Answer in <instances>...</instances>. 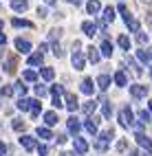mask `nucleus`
Instances as JSON below:
<instances>
[{"label": "nucleus", "mask_w": 152, "mask_h": 156, "mask_svg": "<svg viewBox=\"0 0 152 156\" xmlns=\"http://www.w3.org/2000/svg\"><path fill=\"white\" fill-rule=\"evenodd\" d=\"M117 117H119V123H121L124 128H137V130L141 132V123L135 121V114H132V108H130V106H124V108L119 110Z\"/></svg>", "instance_id": "nucleus-1"}, {"label": "nucleus", "mask_w": 152, "mask_h": 156, "mask_svg": "<svg viewBox=\"0 0 152 156\" xmlns=\"http://www.w3.org/2000/svg\"><path fill=\"white\" fill-rule=\"evenodd\" d=\"M119 13H121V20L126 22V27H128V31H132V33H139V22L132 18V13L126 9V5H119Z\"/></svg>", "instance_id": "nucleus-2"}, {"label": "nucleus", "mask_w": 152, "mask_h": 156, "mask_svg": "<svg viewBox=\"0 0 152 156\" xmlns=\"http://www.w3.org/2000/svg\"><path fill=\"white\" fill-rule=\"evenodd\" d=\"M71 62H73V68H75V70H84V66H86V55L82 53V51H73Z\"/></svg>", "instance_id": "nucleus-3"}, {"label": "nucleus", "mask_w": 152, "mask_h": 156, "mask_svg": "<svg viewBox=\"0 0 152 156\" xmlns=\"http://www.w3.org/2000/svg\"><path fill=\"white\" fill-rule=\"evenodd\" d=\"M130 97H132V99H143V97H148V86H143V84L130 86Z\"/></svg>", "instance_id": "nucleus-4"}, {"label": "nucleus", "mask_w": 152, "mask_h": 156, "mask_svg": "<svg viewBox=\"0 0 152 156\" xmlns=\"http://www.w3.org/2000/svg\"><path fill=\"white\" fill-rule=\"evenodd\" d=\"M66 130H68V134L77 136L79 130H82V123H79V119H77V117H68V119H66Z\"/></svg>", "instance_id": "nucleus-5"}, {"label": "nucleus", "mask_w": 152, "mask_h": 156, "mask_svg": "<svg viewBox=\"0 0 152 156\" xmlns=\"http://www.w3.org/2000/svg\"><path fill=\"white\" fill-rule=\"evenodd\" d=\"M2 68H5V73H7V75H13V73L18 70V57H16V55H9V57L5 59Z\"/></svg>", "instance_id": "nucleus-6"}, {"label": "nucleus", "mask_w": 152, "mask_h": 156, "mask_svg": "<svg viewBox=\"0 0 152 156\" xmlns=\"http://www.w3.org/2000/svg\"><path fill=\"white\" fill-rule=\"evenodd\" d=\"M13 44H16V51H18V53H27V55L31 53V48H33L31 42H29V40H24V37H16Z\"/></svg>", "instance_id": "nucleus-7"}, {"label": "nucleus", "mask_w": 152, "mask_h": 156, "mask_svg": "<svg viewBox=\"0 0 152 156\" xmlns=\"http://www.w3.org/2000/svg\"><path fill=\"white\" fill-rule=\"evenodd\" d=\"M135 139H137V145H139L141 150H146V152H152V141L146 136L143 132H137V136H135Z\"/></svg>", "instance_id": "nucleus-8"}, {"label": "nucleus", "mask_w": 152, "mask_h": 156, "mask_svg": "<svg viewBox=\"0 0 152 156\" xmlns=\"http://www.w3.org/2000/svg\"><path fill=\"white\" fill-rule=\"evenodd\" d=\"M20 145H22L24 150H29V152H33V150L38 147V141H35L33 136H29V134H22V136H20Z\"/></svg>", "instance_id": "nucleus-9"}, {"label": "nucleus", "mask_w": 152, "mask_h": 156, "mask_svg": "<svg viewBox=\"0 0 152 156\" xmlns=\"http://www.w3.org/2000/svg\"><path fill=\"white\" fill-rule=\"evenodd\" d=\"M124 64H126V66H128L130 70H132V73H135V75H137V77L141 75V73H143V66H141V64H139V62H137V59H132V57H130V55H128V57L124 59Z\"/></svg>", "instance_id": "nucleus-10"}, {"label": "nucleus", "mask_w": 152, "mask_h": 156, "mask_svg": "<svg viewBox=\"0 0 152 156\" xmlns=\"http://www.w3.org/2000/svg\"><path fill=\"white\" fill-rule=\"evenodd\" d=\"M64 106H66V110L75 112V110L79 108V103H77V97H75V95H71V92H66V95H64Z\"/></svg>", "instance_id": "nucleus-11"}, {"label": "nucleus", "mask_w": 152, "mask_h": 156, "mask_svg": "<svg viewBox=\"0 0 152 156\" xmlns=\"http://www.w3.org/2000/svg\"><path fill=\"white\" fill-rule=\"evenodd\" d=\"M73 145H75V152L77 154H86L88 152V141L82 139V136H75L73 139Z\"/></svg>", "instance_id": "nucleus-12"}, {"label": "nucleus", "mask_w": 152, "mask_h": 156, "mask_svg": "<svg viewBox=\"0 0 152 156\" xmlns=\"http://www.w3.org/2000/svg\"><path fill=\"white\" fill-rule=\"evenodd\" d=\"M110 81H113V79H110L108 73H99V77H97V86H99V90H101V92L110 88Z\"/></svg>", "instance_id": "nucleus-13"}, {"label": "nucleus", "mask_w": 152, "mask_h": 156, "mask_svg": "<svg viewBox=\"0 0 152 156\" xmlns=\"http://www.w3.org/2000/svg\"><path fill=\"white\" fill-rule=\"evenodd\" d=\"M42 62H44V55L40 53H29V59H27V64H29V68L31 66H42Z\"/></svg>", "instance_id": "nucleus-14"}, {"label": "nucleus", "mask_w": 152, "mask_h": 156, "mask_svg": "<svg viewBox=\"0 0 152 156\" xmlns=\"http://www.w3.org/2000/svg\"><path fill=\"white\" fill-rule=\"evenodd\" d=\"M79 90H82L84 95H93V92H95L93 79H90V77H84V79H82V84H79Z\"/></svg>", "instance_id": "nucleus-15"}, {"label": "nucleus", "mask_w": 152, "mask_h": 156, "mask_svg": "<svg viewBox=\"0 0 152 156\" xmlns=\"http://www.w3.org/2000/svg\"><path fill=\"white\" fill-rule=\"evenodd\" d=\"M99 48H95V46H88L86 48V62H93V64H97L99 62Z\"/></svg>", "instance_id": "nucleus-16"}, {"label": "nucleus", "mask_w": 152, "mask_h": 156, "mask_svg": "<svg viewBox=\"0 0 152 156\" xmlns=\"http://www.w3.org/2000/svg\"><path fill=\"white\" fill-rule=\"evenodd\" d=\"M11 9L18 11V13L27 11V9H29V0H11Z\"/></svg>", "instance_id": "nucleus-17"}, {"label": "nucleus", "mask_w": 152, "mask_h": 156, "mask_svg": "<svg viewBox=\"0 0 152 156\" xmlns=\"http://www.w3.org/2000/svg\"><path fill=\"white\" fill-rule=\"evenodd\" d=\"M86 11H88L90 16L99 13V11H101V2H99V0H88V2H86Z\"/></svg>", "instance_id": "nucleus-18"}, {"label": "nucleus", "mask_w": 152, "mask_h": 156, "mask_svg": "<svg viewBox=\"0 0 152 156\" xmlns=\"http://www.w3.org/2000/svg\"><path fill=\"white\" fill-rule=\"evenodd\" d=\"M57 121H60V119H57V112H53V110L44 112V123H46V128H53Z\"/></svg>", "instance_id": "nucleus-19"}, {"label": "nucleus", "mask_w": 152, "mask_h": 156, "mask_svg": "<svg viewBox=\"0 0 152 156\" xmlns=\"http://www.w3.org/2000/svg\"><path fill=\"white\" fill-rule=\"evenodd\" d=\"M40 75H42L44 81H53L55 79V70L51 68V66H42V68H40Z\"/></svg>", "instance_id": "nucleus-20"}, {"label": "nucleus", "mask_w": 152, "mask_h": 156, "mask_svg": "<svg viewBox=\"0 0 152 156\" xmlns=\"http://www.w3.org/2000/svg\"><path fill=\"white\" fill-rule=\"evenodd\" d=\"M97 110V101H93V99H88V101H84V106H82V112L86 114V117H90Z\"/></svg>", "instance_id": "nucleus-21"}, {"label": "nucleus", "mask_w": 152, "mask_h": 156, "mask_svg": "<svg viewBox=\"0 0 152 156\" xmlns=\"http://www.w3.org/2000/svg\"><path fill=\"white\" fill-rule=\"evenodd\" d=\"M29 112H31V119L40 117V112H42V103H40V99H31V108H29Z\"/></svg>", "instance_id": "nucleus-22"}, {"label": "nucleus", "mask_w": 152, "mask_h": 156, "mask_svg": "<svg viewBox=\"0 0 152 156\" xmlns=\"http://www.w3.org/2000/svg\"><path fill=\"white\" fill-rule=\"evenodd\" d=\"M113 79H115V84H117L119 88L128 84V75H126V73H124V70H121V68H119V70L115 73V77H113Z\"/></svg>", "instance_id": "nucleus-23"}, {"label": "nucleus", "mask_w": 152, "mask_h": 156, "mask_svg": "<svg viewBox=\"0 0 152 156\" xmlns=\"http://www.w3.org/2000/svg\"><path fill=\"white\" fill-rule=\"evenodd\" d=\"M11 24H13L16 29H33V24L29 22V20H24V18H13Z\"/></svg>", "instance_id": "nucleus-24"}, {"label": "nucleus", "mask_w": 152, "mask_h": 156, "mask_svg": "<svg viewBox=\"0 0 152 156\" xmlns=\"http://www.w3.org/2000/svg\"><path fill=\"white\" fill-rule=\"evenodd\" d=\"M97 121H99V119H86V121H84V130H86L88 134H97Z\"/></svg>", "instance_id": "nucleus-25"}, {"label": "nucleus", "mask_w": 152, "mask_h": 156, "mask_svg": "<svg viewBox=\"0 0 152 156\" xmlns=\"http://www.w3.org/2000/svg\"><path fill=\"white\" fill-rule=\"evenodd\" d=\"M16 108H18V110H22V112H29V108H31V99L20 97V99L16 101Z\"/></svg>", "instance_id": "nucleus-26"}, {"label": "nucleus", "mask_w": 152, "mask_h": 156, "mask_svg": "<svg viewBox=\"0 0 152 156\" xmlns=\"http://www.w3.org/2000/svg\"><path fill=\"white\" fill-rule=\"evenodd\" d=\"M101 114H104V119H110V117H113V103H110V101H101Z\"/></svg>", "instance_id": "nucleus-27"}, {"label": "nucleus", "mask_w": 152, "mask_h": 156, "mask_svg": "<svg viewBox=\"0 0 152 156\" xmlns=\"http://www.w3.org/2000/svg\"><path fill=\"white\" fill-rule=\"evenodd\" d=\"M11 128H13L16 132H24V130H27V121L20 119V117H16V119L11 121Z\"/></svg>", "instance_id": "nucleus-28"}, {"label": "nucleus", "mask_w": 152, "mask_h": 156, "mask_svg": "<svg viewBox=\"0 0 152 156\" xmlns=\"http://www.w3.org/2000/svg\"><path fill=\"white\" fill-rule=\"evenodd\" d=\"M82 31H84V35H86V37H93V35H95V31H97V27H95L93 22H82Z\"/></svg>", "instance_id": "nucleus-29"}, {"label": "nucleus", "mask_w": 152, "mask_h": 156, "mask_svg": "<svg viewBox=\"0 0 152 156\" xmlns=\"http://www.w3.org/2000/svg\"><path fill=\"white\" fill-rule=\"evenodd\" d=\"M35 134H38L40 139H46V141H49V139H53V132H51V128H46V126L38 128V130H35Z\"/></svg>", "instance_id": "nucleus-30"}, {"label": "nucleus", "mask_w": 152, "mask_h": 156, "mask_svg": "<svg viewBox=\"0 0 152 156\" xmlns=\"http://www.w3.org/2000/svg\"><path fill=\"white\" fill-rule=\"evenodd\" d=\"M99 51H101V55H104V57H110V55H113V44H110L108 40H104L101 46H99Z\"/></svg>", "instance_id": "nucleus-31"}, {"label": "nucleus", "mask_w": 152, "mask_h": 156, "mask_svg": "<svg viewBox=\"0 0 152 156\" xmlns=\"http://www.w3.org/2000/svg\"><path fill=\"white\" fill-rule=\"evenodd\" d=\"M13 90L18 92L20 97H27V84H24L22 79H20V81H16V84H13Z\"/></svg>", "instance_id": "nucleus-32"}, {"label": "nucleus", "mask_w": 152, "mask_h": 156, "mask_svg": "<svg viewBox=\"0 0 152 156\" xmlns=\"http://www.w3.org/2000/svg\"><path fill=\"white\" fill-rule=\"evenodd\" d=\"M22 79H24V81H38V73H35L33 68H27V70L22 73Z\"/></svg>", "instance_id": "nucleus-33"}, {"label": "nucleus", "mask_w": 152, "mask_h": 156, "mask_svg": "<svg viewBox=\"0 0 152 156\" xmlns=\"http://www.w3.org/2000/svg\"><path fill=\"white\" fill-rule=\"evenodd\" d=\"M99 139H101V141H106V143H110V141L115 139V130H113V128H108V130H104V132L99 134Z\"/></svg>", "instance_id": "nucleus-34"}, {"label": "nucleus", "mask_w": 152, "mask_h": 156, "mask_svg": "<svg viewBox=\"0 0 152 156\" xmlns=\"http://www.w3.org/2000/svg\"><path fill=\"white\" fill-rule=\"evenodd\" d=\"M115 20V9L113 7H106L104 9V22H113Z\"/></svg>", "instance_id": "nucleus-35"}, {"label": "nucleus", "mask_w": 152, "mask_h": 156, "mask_svg": "<svg viewBox=\"0 0 152 156\" xmlns=\"http://www.w3.org/2000/svg\"><path fill=\"white\" fill-rule=\"evenodd\" d=\"M51 95L53 97H60V95H64V88H62V84H51Z\"/></svg>", "instance_id": "nucleus-36"}, {"label": "nucleus", "mask_w": 152, "mask_h": 156, "mask_svg": "<svg viewBox=\"0 0 152 156\" xmlns=\"http://www.w3.org/2000/svg\"><path fill=\"white\" fill-rule=\"evenodd\" d=\"M117 42H119V48H121V51H130V40H128L126 35H119Z\"/></svg>", "instance_id": "nucleus-37"}, {"label": "nucleus", "mask_w": 152, "mask_h": 156, "mask_svg": "<svg viewBox=\"0 0 152 156\" xmlns=\"http://www.w3.org/2000/svg\"><path fill=\"white\" fill-rule=\"evenodd\" d=\"M137 117H139V123H141V126L150 123V114H148L146 110H139V112H137Z\"/></svg>", "instance_id": "nucleus-38"}, {"label": "nucleus", "mask_w": 152, "mask_h": 156, "mask_svg": "<svg viewBox=\"0 0 152 156\" xmlns=\"http://www.w3.org/2000/svg\"><path fill=\"white\" fill-rule=\"evenodd\" d=\"M33 90H35V95H38V97H44V95H49V88H46L44 84H35V88H33Z\"/></svg>", "instance_id": "nucleus-39"}, {"label": "nucleus", "mask_w": 152, "mask_h": 156, "mask_svg": "<svg viewBox=\"0 0 152 156\" xmlns=\"http://www.w3.org/2000/svg\"><path fill=\"white\" fill-rule=\"evenodd\" d=\"M137 57L143 62V64H148V62H150V57H148V48H139V51H137Z\"/></svg>", "instance_id": "nucleus-40"}, {"label": "nucleus", "mask_w": 152, "mask_h": 156, "mask_svg": "<svg viewBox=\"0 0 152 156\" xmlns=\"http://www.w3.org/2000/svg\"><path fill=\"white\" fill-rule=\"evenodd\" d=\"M13 86H2V88H0V97H11L13 95Z\"/></svg>", "instance_id": "nucleus-41"}, {"label": "nucleus", "mask_w": 152, "mask_h": 156, "mask_svg": "<svg viewBox=\"0 0 152 156\" xmlns=\"http://www.w3.org/2000/svg\"><path fill=\"white\" fill-rule=\"evenodd\" d=\"M95 150H97V152H106V150H108V143L101 141V139H97V141H95Z\"/></svg>", "instance_id": "nucleus-42"}, {"label": "nucleus", "mask_w": 152, "mask_h": 156, "mask_svg": "<svg viewBox=\"0 0 152 156\" xmlns=\"http://www.w3.org/2000/svg\"><path fill=\"white\" fill-rule=\"evenodd\" d=\"M60 35H62V29H51V42H57V40H60Z\"/></svg>", "instance_id": "nucleus-43"}, {"label": "nucleus", "mask_w": 152, "mask_h": 156, "mask_svg": "<svg viewBox=\"0 0 152 156\" xmlns=\"http://www.w3.org/2000/svg\"><path fill=\"white\" fill-rule=\"evenodd\" d=\"M115 147H117V152H126V150H128V143H126V139H119Z\"/></svg>", "instance_id": "nucleus-44"}, {"label": "nucleus", "mask_w": 152, "mask_h": 156, "mask_svg": "<svg viewBox=\"0 0 152 156\" xmlns=\"http://www.w3.org/2000/svg\"><path fill=\"white\" fill-rule=\"evenodd\" d=\"M53 55H55V57H62V55H64V51H62V46H60L57 42H53Z\"/></svg>", "instance_id": "nucleus-45"}, {"label": "nucleus", "mask_w": 152, "mask_h": 156, "mask_svg": "<svg viewBox=\"0 0 152 156\" xmlns=\"http://www.w3.org/2000/svg\"><path fill=\"white\" fill-rule=\"evenodd\" d=\"M35 150H38L40 156H49V145H44V143H42V145H38Z\"/></svg>", "instance_id": "nucleus-46"}, {"label": "nucleus", "mask_w": 152, "mask_h": 156, "mask_svg": "<svg viewBox=\"0 0 152 156\" xmlns=\"http://www.w3.org/2000/svg\"><path fill=\"white\" fill-rule=\"evenodd\" d=\"M51 103H53V108H64L62 97H53V99H51Z\"/></svg>", "instance_id": "nucleus-47"}, {"label": "nucleus", "mask_w": 152, "mask_h": 156, "mask_svg": "<svg viewBox=\"0 0 152 156\" xmlns=\"http://www.w3.org/2000/svg\"><path fill=\"white\" fill-rule=\"evenodd\" d=\"M137 42L139 44H146L148 42V33H137Z\"/></svg>", "instance_id": "nucleus-48"}, {"label": "nucleus", "mask_w": 152, "mask_h": 156, "mask_svg": "<svg viewBox=\"0 0 152 156\" xmlns=\"http://www.w3.org/2000/svg\"><path fill=\"white\" fill-rule=\"evenodd\" d=\"M38 16H40V18H46V16H49V9H46V7H40V9H38Z\"/></svg>", "instance_id": "nucleus-49"}, {"label": "nucleus", "mask_w": 152, "mask_h": 156, "mask_svg": "<svg viewBox=\"0 0 152 156\" xmlns=\"http://www.w3.org/2000/svg\"><path fill=\"white\" fill-rule=\"evenodd\" d=\"M5 44H7V35L0 31V46H5Z\"/></svg>", "instance_id": "nucleus-50"}, {"label": "nucleus", "mask_w": 152, "mask_h": 156, "mask_svg": "<svg viewBox=\"0 0 152 156\" xmlns=\"http://www.w3.org/2000/svg\"><path fill=\"white\" fill-rule=\"evenodd\" d=\"M5 154H7V145L0 141V156H5Z\"/></svg>", "instance_id": "nucleus-51"}, {"label": "nucleus", "mask_w": 152, "mask_h": 156, "mask_svg": "<svg viewBox=\"0 0 152 156\" xmlns=\"http://www.w3.org/2000/svg\"><path fill=\"white\" fill-rule=\"evenodd\" d=\"M146 22H148V27H150V29H152V11H150V13H148V16H146Z\"/></svg>", "instance_id": "nucleus-52"}, {"label": "nucleus", "mask_w": 152, "mask_h": 156, "mask_svg": "<svg viewBox=\"0 0 152 156\" xmlns=\"http://www.w3.org/2000/svg\"><path fill=\"white\" fill-rule=\"evenodd\" d=\"M60 156H75V152H60Z\"/></svg>", "instance_id": "nucleus-53"}, {"label": "nucleus", "mask_w": 152, "mask_h": 156, "mask_svg": "<svg viewBox=\"0 0 152 156\" xmlns=\"http://www.w3.org/2000/svg\"><path fill=\"white\" fill-rule=\"evenodd\" d=\"M130 156H141V152H139V150H132V152H130Z\"/></svg>", "instance_id": "nucleus-54"}, {"label": "nucleus", "mask_w": 152, "mask_h": 156, "mask_svg": "<svg viewBox=\"0 0 152 156\" xmlns=\"http://www.w3.org/2000/svg\"><path fill=\"white\" fill-rule=\"evenodd\" d=\"M148 57H150V62H152V48H148Z\"/></svg>", "instance_id": "nucleus-55"}, {"label": "nucleus", "mask_w": 152, "mask_h": 156, "mask_svg": "<svg viewBox=\"0 0 152 156\" xmlns=\"http://www.w3.org/2000/svg\"><path fill=\"white\" fill-rule=\"evenodd\" d=\"M68 2H71V5H79V0H68Z\"/></svg>", "instance_id": "nucleus-56"}, {"label": "nucleus", "mask_w": 152, "mask_h": 156, "mask_svg": "<svg viewBox=\"0 0 152 156\" xmlns=\"http://www.w3.org/2000/svg\"><path fill=\"white\" fill-rule=\"evenodd\" d=\"M2 57H5V53H2V48H0V59H2Z\"/></svg>", "instance_id": "nucleus-57"}, {"label": "nucleus", "mask_w": 152, "mask_h": 156, "mask_svg": "<svg viewBox=\"0 0 152 156\" xmlns=\"http://www.w3.org/2000/svg\"><path fill=\"white\" fill-rule=\"evenodd\" d=\"M141 2H143V5H148V2H150V0H141Z\"/></svg>", "instance_id": "nucleus-58"}, {"label": "nucleus", "mask_w": 152, "mask_h": 156, "mask_svg": "<svg viewBox=\"0 0 152 156\" xmlns=\"http://www.w3.org/2000/svg\"><path fill=\"white\" fill-rule=\"evenodd\" d=\"M150 112H152V101H150Z\"/></svg>", "instance_id": "nucleus-59"}, {"label": "nucleus", "mask_w": 152, "mask_h": 156, "mask_svg": "<svg viewBox=\"0 0 152 156\" xmlns=\"http://www.w3.org/2000/svg\"><path fill=\"white\" fill-rule=\"evenodd\" d=\"M150 79H152V68H150Z\"/></svg>", "instance_id": "nucleus-60"}, {"label": "nucleus", "mask_w": 152, "mask_h": 156, "mask_svg": "<svg viewBox=\"0 0 152 156\" xmlns=\"http://www.w3.org/2000/svg\"><path fill=\"white\" fill-rule=\"evenodd\" d=\"M0 27H2V20H0Z\"/></svg>", "instance_id": "nucleus-61"}, {"label": "nucleus", "mask_w": 152, "mask_h": 156, "mask_svg": "<svg viewBox=\"0 0 152 156\" xmlns=\"http://www.w3.org/2000/svg\"><path fill=\"white\" fill-rule=\"evenodd\" d=\"M0 81H2V77H0Z\"/></svg>", "instance_id": "nucleus-62"}]
</instances>
